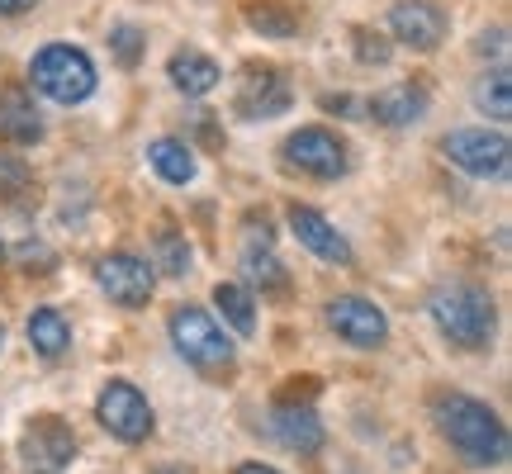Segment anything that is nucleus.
<instances>
[{
  "label": "nucleus",
  "mask_w": 512,
  "mask_h": 474,
  "mask_svg": "<svg viewBox=\"0 0 512 474\" xmlns=\"http://www.w3.org/2000/svg\"><path fill=\"white\" fill-rule=\"evenodd\" d=\"M290 233L309 247L318 261H328V266H351V242L337 228H332L318 209H304V204H294L290 209Z\"/></svg>",
  "instance_id": "obj_13"
},
{
  "label": "nucleus",
  "mask_w": 512,
  "mask_h": 474,
  "mask_svg": "<svg viewBox=\"0 0 512 474\" xmlns=\"http://www.w3.org/2000/svg\"><path fill=\"white\" fill-rule=\"evenodd\" d=\"M29 86L53 105H81L95 95V62L72 43H48L29 62Z\"/></svg>",
  "instance_id": "obj_3"
},
{
  "label": "nucleus",
  "mask_w": 512,
  "mask_h": 474,
  "mask_svg": "<svg viewBox=\"0 0 512 474\" xmlns=\"http://www.w3.org/2000/svg\"><path fill=\"white\" fill-rule=\"evenodd\" d=\"M0 342H5V332H0Z\"/></svg>",
  "instance_id": "obj_32"
},
{
  "label": "nucleus",
  "mask_w": 512,
  "mask_h": 474,
  "mask_svg": "<svg viewBox=\"0 0 512 474\" xmlns=\"http://www.w3.org/2000/svg\"><path fill=\"white\" fill-rule=\"evenodd\" d=\"M427 313H432V323L441 328V337L460 351H484L494 342V328H498L494 299H489V290H479L470 280L437 285L432 299H427Z\"/></svg>",
  "instance_id": "obj_2"
},
{
  "label": "nucleus",
  "mask_w": 512,
  "mask_h": 474,
  "mask_svg": "<svg viewBox=\"0 0 512 474\" xmlns=\"http://www.w3.org/2000/svg\"><path fill=\"white\" fill-rule=\"evenodd\" d=\"M29 342H34V351L43 361H62V356L72 351V323L43 304V309L29 313Z\"/></svg>",
  "instance_id": "obj_16"
},
{
  "label": "nucleus",
  "mask_w": 512,
  "mask_h": 474,
  "mask_svg": "<svg viewBox=\"0 0 512 474\" xmlns=\"http://www.w3.org/2000/svg\"><path fill=\"white\" fill-rule=\"evenodd\" d=\"M95 280H100V290L110 294L114 304H124V309H143L147 299H152V285H157L152 266L133 252L105 256V261L95 266Z\"/></svg>",
  "instance_id": "obj_10"
},
{
  "label": "nucleus",
  "mask_w": 512,
  "mask_h": 474,
  "mask_svg": "<svg viewBox=\"0 0 512 474\" xmlns=\"http://www.w3.org/2000/svg\"><path fill=\"white\" fill-rule=\"evenodd\" d=\"M389 29L399 43L408 48H418V53H432L441 38H446V19L432 0H399L394 10H389Z\"/></svg>",
  "instance_id": "obj_12"
},
{
  "label": "nucleus",
  "mask_w": 512,
  "mask_h": 474,
  "mask_svg": "<svg viewBox=\"0 0 512 474\" xmlns=\"http://www.w3.org/2000/svg\"><path fill=\"white\" fill-rule=\"evenodd\" d=\"M38 0H0V15H24V10H34Z\"/></svg>",
  "instance_id": "obj_28"
},
{
  "label": "nucleus",
  "mask_w": 512,
  "mask_h": 474,
  "mask_svg": "<svg viewBox=\"0 0 512 474\" xmlns=\"http://www.w3.org/2000/svg\"><path fill=\"white\" fill-rule=\"evenodd\" d=\"M266 432H271V441H280L285 451H294V456H318L323 441H328L323 418H318L313 408H299V403H280V408H271Z\"/></svg>",
  "instance_id": "obj_11"
},
{
  "label": "nucleus",
  "mask_w": 512,
  "mask_h": 474,
  "mask_svg": "<svg viewBox=\"0 0 512 474\" xmlns=\"http://www.w3.org/2000/svg\"><path fill=\"white\" fill-rule=\"evenodd\" d=\"M446 157L456 171L475 176V181H498L508 176V138L503 133H489V128H460L446 138Z\"/></svg>",
  "instance_id": "obj_7"
},
{
  "label": "nucleus",
  "mask_w": 512,
  "mask_h": 474,
  "mask_svg": "<svg viewBox=\"0 0 512 474\" xmlns=\"http://www.w3.org/2000/svg\"><path fill=\"white\" fill-rule=\"evenodd\" d=\"M247 19H252V29H261V34H271V38H290L299 29V15H294L290 5H280V0H266V5L247 10Z\"/></svg>",
  "instance_id": "obj_22"
},
{
  "label": "nucleus",
  "mask_w": 512,
  "mask_h": 474,
  "mask_svg": "<svg viewBox=\"0 0 512 474\" xmlns=\"http://www.w3.org/2000/svg\"><path fill=\"white\" fill-rule=\"evenodd\" d=\"M290 86H285V76L280 72H252L247 76V86L238 95V114L242 119H271V114H285L290 110Z\"/></svg>",
  "instance_id": "obj_14"
},
{
  "label": "nucleus",
  "mask_w": 512,
  "mask_h": 474,
  "mask_svg": "<svg viewBox=\"0 0 512 474\" xmlns=\"http://www.w3.org/2000/svg\"><path fill=\"white\" fill-rule=\"evenodd\" d=\"M171 342L181 351L190 365H200V370H223V365L233 361V342H228V332L219 328V318L214 313L195 309V304H185V309L171 313Z\"/></svg>",
  "instance_id": "obj_4"
},
{
  "label": "nucleus",
  "mask_w": 512,
  "mask_h": 474,
  "mask_svg": "<svg viewBox=\"0 0 512 474\" xmlns=\"http://www.w3.org/2000/svg\"><path fill=\"white\" fill-rule=\"evenodd\" d=\"M0 133L15 138V143H38L43 138V119H38V110L29 105L24 91H10L0 100Z\"/></svg>",
  "instance_id": "obj_19"
},
{
  "label": "nucleus",
  "mask_w": 512,
  "mask_h": 474,
  "mask_svg": "<svg viewBox=\"0 0 512 474\" xmlns=\"http://www.w3.org/2000/svg\"><path fill=\"white\" fill-rule=\"evenodd\" d=\"M143 29L138 24H114L110 29V48L119 57V67H138V57H143Z\"/></svg>",
  "instance_id": "obj_24"
},
{
  "label": "nucleus",
  "mask_w": 512,
  "mask_h": 474,
  "mask_svg": "<svg viewBox=\"0 0 512 474\" xmlns=\"http://www.w3.org/2000/svg\"><path fill=\"white\" fill-rule=\"evenodd\" d=\"M95 418L100 427L110 432L114 441H124V446H138V441L152 437V427H157V413H152V403L138 384L128 380H110L100 389V399H95Z\"/></svg>",
  "instance_id": "obj_5"
},
{
  "label": "nucleus",
  "mask_w": 512,
  "mask_h": 474,
  "mask_svg": "<svg viewBox=\"0 0 512 474\" xmlns=\"http://www.w3.org/2000/svg\"><path fill=\"white\" fill-rule=\"evenodd\" d=\"M166 76H171V86L181 95H209L219 86V62L195 53V48H185V53H176L166 62Z\"/></svg>",
  "instance_id": "obj_15"
},
{
  "label": "nucleus",
  "mask_w": 512,
  "mask_h": 474,
  "mask_svg": "<svg viewBox=\"0 0 512 474\" xmlns=\"http://www.w3.org/2000/svg\"><path fill=\"white\" fill-rule=\"evenodd\" d=\"M422 110H427V95H422L418 86H408V81H403V86H389V91H380L370 100V114L389 128H408L413 119H422Z\"/></svg>",
  "instance_id": "obj_17"
},
{
  "label": "nucleus",
  "mask_w": 512,
  "mask_h": 474,
  "mask_svg": "<svg viewBox=\"0 0 512 474\" xmlns=\"http://www.w3.org/2000/svg\"><path fill=\"white\" fill-rule=\"evenodd\" d=\"M214 304H219V313L228 318V328L242 332V337H252L256 332V304H252V294L242 290V285H214Z\"/></svg>",
  "instance_id": "obj_20"
},
{
  "label": "nucleus",
  "mask_w": 512,
  "mask_h": 474,
  "mask_svg": "<svg viewBox=\"0 0 512 474\" xmlns=\"http://www.w3.org/2000/svg\"><path fill=\"white\" fill-rule=\"evenodd\" d=\"M285 162L304 176H318V181H337L347 171V147L337 133L328 128H299L285 138Z\"/></svg>",
  "instance_id": "obj_9"
},
{
  "label": "nucleus",
  "mask_w": 512,
  "mask_h": 474,
  "mask_svg": "<svg viewBox=\"0 0 512 474\" xmlns=\"http://www.w3.org/2000/svg\"><path fill=\"white\" fill-rule=\"evenodd\" d=\"M432 418H437L441 437L465 456V465L489 470V465H503V460H508V427H503V418H498L489 403L446 389V394L432 399Z\"/></svg>",
  "instance_id": "obj_1"
},
{
  "label": "nucleus",
  "mask_w": 512,
  "mask_h": 474,
  "mask_svg": "<svg viewBox=\"0 0 512 474\" xmlns=\"http://www.w3.org/2000/svg\"><path fill=\"white\" fill-rule=\"evenodd\" d=\"M238 474H280V470H271V465H256V460H242Z\"/></svg>",
  "instance_id": "obj_29"
},
{
  "label": "nucleus",
  "mask_w": 512,
  "mask_h": 474,
  "mask_svg": "<svg viewBox=\"0 0 512 474\" xmlns=\"http://www.w3.org/2000/svg\"><path fill=\"white\" fill-rule=\"evenodd\" d=\"M29 181H34V176H29V166L15 162V157H0V195H10V200H15V195L29 190Z\"/></svg>",
  "instance_id": "obj_25"
},
{
  "label": "nucleus",
  "mask_w": 512,
  "mask_h": 474,
  "mask_svg": "<svg viewBox=\"0 0 512 474\" xmlns=\"http://www.w3.org/2000/svg\"><path fill=\"white\" fill-rule=\"evenodd\" d=\"M162 261H166V275H185V266H190V247H181V237L176 233H162Z\"/></svg>",
  "instance_id": "obj_26"
},
{
  "label": "nucleus",
  "mask_w": 512,
  "mask_h": 474,
  "mask_svg": "<svg viewBox=\"0 0 512 474\" xmlns=\"http://www.w3.org/2000/svg\"><path fill=\"white\" fill-rule=\"evenodd\" d=\"M72 456H76V432L53 413L34 418L24 427V437H19V460H24L29 474H62L72 465Z\"/></svg>",
  "instance_id": "obj_6"
},
{
  "label": "nucleus",
  "mask_w": 512,
  "mask_h": 474,
  "mask_svg": "<svg viewBox=\"0 0 512 474\" xmlns=\"http://www.w3.org/2000/svg\"><path fill=\"white\" fill-rule=\"evenodd\" d=\"M0 256H5V242H0Z\"/></svg>",
  "instance_id": "obj_31"
},
{
  "label": "nucleus",
  "mask_w": 512,
  "mask_h": 474,
  "mask_svg": "<svg viewBox=\"0 0 512 474\" xmlns=\"http://www.w3.org/2000/svg\"><path fill=\"white\" fill-rule=\"evenodd\" d=\"M157 474H176V470H157Z\"/></svg>",
  "instance_id": "obj_30"
},
{
  "label": "nucleus",
  "mask_w": 512,
  "mask_h": 474,
  "mask_svg": "<svg viewBox=\"0 0 512 474\" xmlns=\"http://www.w3.org/2000/svg\"><path fill=\"white\" fill-rule=\"evenodd\" d=\"M475 100H479V110H484V114H494V119H508V114H512L508 72L484 76V81H479V91H475Z\"/></svg>",
  "instance_id": "obj_23"
},
{
  "label": "nucleus",
  "mask_w": 512,
  "mask_h": 474,
  "mask_svg": "<svg viewBox=\"0 0 512 474\" xmlns=\"http://www.w3.org/2000/svg\"><path fill=\"white\" fill-rule=\"evenodd\" d=\"M147 162H152V171L162 176L166 185H190L195 181V152L181 143V138H157V143L147 147Z\"/></svg>",
  "instance_id": "obj_18"
},
{
  "label": "nucleus",
  "mask_w": 512,
  "mask_h": 474,
  "mask_svg": "<svg viewBox=\"0 0 512 474\" xmlns=\"http://www.w3.org/2000/svg\"><path fill=\"white\" fill-rule=\"evenodd\" d=\"M356 43H361V62H389V43L380 34H370V29H356Z\"/></svg>",
  "instance_id": "obj_27"
},
{
  "label": "nucleus",
  "mask_w": 512,
  "mask_h": 474,
  "mask_svg": "<svg viewBox=\"0 0 512 474\" xmlns=\"http://www.w3.org/2000/svg\"><path fill=\"white\" fill-rule=\"evenodd\" d=\"M328 328L351 342V347H384L389 342V318L375 299H361V294H337L328 304Z\"/></svg>",
  "instance_id": "obj_8"
},
{
  "label": "nucleus",
  "mask_w": 512,
  "mask_h": 474,
  "mask_svg": "<svg viewBox=\"0 0 512 474\" xmlns=\"http://www.w3.org/2000/svg\"><path fill=\"white\" fill-rule=\"evenodd\" d=\"M242 275L252 280V285H261V290H280L285 285V266L275 261L271 242L261 237V242H252L247 252H242Z\"/></svg>",
  "instance_id": "obj_21"
}]
</instances>
